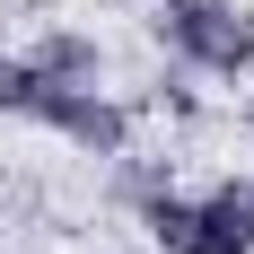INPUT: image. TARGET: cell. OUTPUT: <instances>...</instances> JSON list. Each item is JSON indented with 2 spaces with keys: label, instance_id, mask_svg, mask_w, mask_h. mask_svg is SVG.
<instances>
[{
  "label": "cell",
  "instance_id": "cell-1",
  "mask_svg": "<svg viewBox=\"0 0 254 254\" xmlns=\"http://www.w3.org/2000/svg\"><path fill=\"white\" fill-rule=\"evenodd\" d=\"M158 35H167V53H184L210 79L254 70V26L237 18V0H158Z\"/></svg>",
  "mask_w": 254,
  "mask_h": 254
},
{
  "label": "cell",
  "instance_id": "cell-2",
  "mask_svg": "<svg viewBox=\"0 0 254 254\" xmlns=\"http://www.w3.org/2000/svg\"><path fill=\"white\" fill-rule=\"evenodd\" d=\"M140 228H149V246H167V254H254L210 202H184V193H167V184L140 193Z\"/></svg>",
  "mask_w": 254,
  "mask_h": 254
},
{
  "label": "cell",
  "instance_id": "cell-3",
  "mask_svg": "<svg viewBox=\"0 0 254 254\" xmlns=\"http://www.w3.org/2000/svg\"><path fill=\"white\" fill-rule=\"evenodd\" d=\"M44 131H62V140H79V149H97V158H123V140H131V114L105 88H53V105H44Z\"/></svg>",
  "mask_w": 254,
  "mask_h": 254
},
{
  "label": "cell",
  "instance_id": "cell-4",
  "mask_svg": "<svg viewBox=\"0 0 254 254\" xmlns=\"http://www.w3.org/2000/svg\"><path fill=\"white\" fill-rule=\"evenodd\" d=\"M26 62L44 79H62V88H97V44H88L79 26H44V35L26 44Z\"/></svg>",
  "mask_w": 254,
  "mask_h": 254
},
{
  "label": "cell",
  "instance_id": "cell-5",
  "mask_svg": "<svg viewBox=\"0 0 254 254\" xmlns=\"http://www.w3.org/2000/svg\"><path fill=\"white\" fill-rule=\"evenodd\" d=\"M53 88H62V79H44L26 53H0V114H26V123H44Z\"/></svg>",
  "mask_w": 254,
  "mask_h": 254
},
{
  "label": "cell",
  "instance_id": "cell-6",
  "mask_svg": "<svg viewBox=\"0 0 254 254\" xmlns=\"http://www.w3.org/2000/svg\"><path fill=\"white\" fill-rule=\"evenodd\" d=\"M202 202H210V210H219V219H228V228L254 246V176H219V184L202 193Z\"/></svg>",
  "mask_w": 254,
  "mask_h": 254
}]
</instances>
